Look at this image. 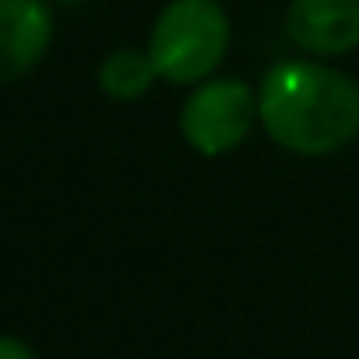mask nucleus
I'll use <instances>...</instances> for the list:
<instances>
[{
	"mask_svg": "<svg viewBox=\"0 0 359 359\" xmlns=\"http://www.w3.org/2000/svg\"><path fill=\"white\" fill-rule=\"evenodd\" d=\"M257 120L292 155H334L359 137V81L324 60H282L257 85Z\"/></svg>",
	"mask_w": 359,
	"mask_h": 359,
	"instance_id": "nucleus-1",
	"label": "nucleus"
},
{
	"mask_svg": "<svg viewBox=\"0 0 359 359\" xmlns=\"http://www.w3.org/2000/svg\"><path fill=\"white\" fill-rule=\"evenodd\" d=\"M233 25L222 0H169L148 32V57L162 81L201 85L229 53Z\"/></svg>",
	"mask_w": 359,
	"mask_h": 359,
	"instance_id": "nucleus-2",
	"label": "nucleus"
},
{
	"mask_svg": "<svg viewBox=\"0 0 359 359\" xmlns=\"http://www.w3.org/2000/svg\"><path fill=\"white\" fill-rule=\"evenodd\" d=\"M257 120V92L233 74H215L194 85L180 106V137L198 155L219 158L236 151Z\"/></svg>",
	"mask_w": 359,
	"mask_h": 359,
	"instance_id": "nucleus-3",
	"label": "nucleus"
},
{
	"mask_svg": "<svg viewBox=\"0 0 359 359\" xmlns=\"http://www.w3.org/2000/svg\"><path fill=\"white\" fill-rule=\"evenodd\" d=\"M285 36L313 60L345 57L359 50V0H289Z\"/></svg>",
	"mask_w": 359,
	"mask_h": 359,
	"instance_id": "nucleus-4",
	"label": "nucleus"
},
{
	"mask_svg": "<svg viewBox=\"0 0 359 359\" xmlns=\"http://www.w3.org/2000/svg\"><path fill=\"white\" fill-rule=\"evenodd\" d=\"M53 29L50 0H0V85L43 64L53 46Z\"/></svg>",
	"mask_w": 359,
	"mask_h": 359,
	"instance_id": "nucleus-5",
	"label": "nucleus"
},
{
	"mask_svg": "<svg viewBox=\"0 0 359 359\" xmlns=\"http://www.w3.org/2000/svg\"><path fill=\"white\" fill-rule=\"evenodd\" d=\"M99 92L116 99V102H134V99H144L151 92L158 78L148 50H134V46H120L113 50L102 64H99Z\"/></svg>",
	"mask_w": 359,
	"mask_h": 359,
	"instance_id": "nucleus-6",
	"label": "nucleus"
},
{
	"mask_svg": "<svg viewBox=\"0 0 359 359\" xmlns=\"http://www.w3.org/2000/svg\"><path fill=\"white\" fill-rule=\"evenodd\" d=\"M0 359H39L36 348L18 334H0Z\"/></svg>",
	"mask_w": 359,
	"mask_h": 359,
	"instance_id": "nucleus-7",
	"label": "nucleus"
},
{
	"mask_svg": "<svg viewBox=\"0 0 359 359\" xmlns=\"http://www.w3.org/2000/svg\"><path fill=\"white\" fill-rule=\"evenodd\" d=\"M53 4H64V8H78V4H85V0H53Z\"/></svg>",
	"mask_w": 359,
	"mask_h": 359,
	"instance_id": "nucleus-8",
	"label": "nucleus"
}]
</instances>
